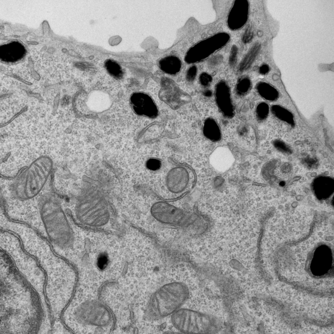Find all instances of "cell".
I'll return each instance as SVG.
<instances>
[{
  "label": "cell",
  "mask_w": 334,
  "mask_h": 334,
  "mask_svg": "<svg viewBox=\"0 0 334 334\" xmlns=\"http://www.w3.org/2000/svg\"><path fill=\"white\" fill-rule=\"evenodd\" d=\"M189 290L185 284L174 282L166 284L152 295L146 305L145 318L154 320L173 314L188 300Z\"/></svg>",
  "instance_id": "cell-1"
},
{
  "label": "cell",
  "mask_w": 334,
  "mask_h": 334,
  "mask_svg": "<svg viewBox=\"0 0 334 334\" xmlns=\"http://www.w3.org/2000/svg\"><path fill=\"white\" fill-rule=\"evenodd\" d=\"M202 315L189 309L177 310L172 315V324L176 329L185 333H194L201 332Z\"/></svg>",
  "instance_id": "cell-2"
},
{
  "label": "cell",
  "mask_w": 334,
  "mask_h": 334,
  "mask_svg": "<svg viewBox=\"0 0 334 334\" xmlns=\"http://www.w3.org/2000/svg\"><path fill=\"white\" fill-rule=\"evenodd\" d=\"M132 108L136 114L149 118H156L158 114V110L156 103L148 94L142 92L133 93L130 98Z\"/></svg>",
  "instance_id": "cell-3"
},
{
  "label": "cell",
  "mask_w": 334,
  "mask_h": 334,
  "mask_svg": "<svg viewBox=\"0 0 334 334\" xmlns=\"http://www.w3.org/2000/svg\"><path fill=\"white\" fill-rule=\"evenodd\" d=\"M181 59L174 56H170L162 58L159 62L160 69L169 75H174L179 72L182 67Z\"/></svg>",
  "instance_id": "cell-4"
},
{
  "label": "cell",
  "mask_w": 334,
  "mask_h": 334,
  "mask_svg": "<svg viewBox=\"0 0 334 334\" xmlns=\"http://www.w3.org/2000/svg\"><path fill=\"white\" fill-rule=\"evenodd\" d=\"M212 165L217 170H226L229 168L232 162V156L229 151L226 152H218L217 150L212 154Z\"/></svg>",
  "instance_id": "cell-5"
},
{
  "label": "cell",
  "mask_w": 334,
  "mask_h": 334,
  "mask_svg": "<svg viewBox=\"0 0 334 334\" xmlns=\"http://www.w3.org/2000/svg\"><path fill=\"white\" fill-rule=\"evenodd\" d=\"M272 111L273 114L280 119L291 125L294 124L293 115L287 110L280 106L274 105L272 107Z\"/></svg>",
  "instance_id": "cell-6"
},
{
  "label": "cell",
  "mask_w": 334,
  "mask_h": 334,
  "mask_svg": "<svg viewBox=\"0 0 334 334\" xmlns=\"http://www.w3.org/2000/svg\"><path fill=\"white\" fill-rule=\"evenodd\" d=\"M260 92L262 96L266 99L274 101L278 97V93L276 89L269 85L263 84L260 87Z\"/></svg>",
  "instance_id": "cell-7"
},
{
  "label": "cell",
  "mask_w": 334,
  "mask_h": 334,
  "mask_svg": "<svg viewBox=\"0 0 334 334\" xmlns=\"http://www.w3.org/2000/svg\"><path fill=\"white\" fill-rule=\"evenodd\" d=\"M258 49V45H255L252 47L241 63V70L247 68L252 64L257 54Z\"/></svg>",
  "instance_id": "cell-8"
},
{
  "label": "cell",
  "mask_w": 334,
  "mask_h": 334,
  "mask_svg": "<svg viewBox=\"0 0 334 334\" xmlns=\"http://www.w3.org/2000/svg\"><path fill=\"white\" fill-rule=\"evenodd\" d=\"M107 69L109 73L116 79H120L122 76V71L120 67L114 64L108 65Z\"/></svg>",
  "instance_id": "cell-9"
},
{
  "label": "cell",
  "mask_w": 334,
  "mask_h": 334,
  "mask_svg": "<svg viewBox=\"0 0 334 334\" xmlns=\"http://www.w3.org/2000/svg\"><path fill=\"white\" fill-rule=\"evenodd\" d=\"M197 68L194 65L191 67L188 70L186 74V79L189 82L193 81L195 78Z\"/></svg>",
  "instance_id": "cell-10"
},
{
  "label": "cell",
  "mask_w": 334,
  "mask_h": 334,
  "mask_svg": "<svg viewBox=\"0 0 334 334\" xmlns=\"http://www.w3.org/2000/svg\"><path fill=\"white\" fill-rule=\"evenodd\" d=\"M147 164L148 169L153 170H156L159 169L161 166L160 161L155 159H151L149 160Z\"/></svg>",
  "instance_id": "cell-11"
},
{
  "label": "cell",
  "mask_w": 334,
  "mask_h": 334,
  "mask_svg": "<svg viewBox=\"0 0 334 334\" xmlns=\"http://www.w3.org/2000/svg\"><path fill=\"white\" fill-rule=\"evenodd\" d=\"M238 49L236 46L232 47L231 50L230 55L229 58V62L231 65H234L236 61Z\"/></svg>",
  "instance_id": "cell-12"
},
{
  "label": "cell",
  "mask_w": 334,
  "mask_h": 334,
  "mask_svg": "<svg viewBox=\"0 0 334 334\" xmlns=\"http://www.w3.org/2000/svg\"><path fill=\"white\" fill-rule=\"evenodd\" d=\"M253 33L250 28L247 29L243 37V41L244 43H247L251 41L253 37Z\"/></svg>",
  "instance_id": "cell-13"
},
{
  "label": "cell",
  "mask_w": 334,
  "mask_h": 334,
  "mask_svg": "<svg viewBox=\"0 0 334 334\" xmlns=\"http://www.w3.org/2000/svg\"><path fill=\"white\" fill-rule=\"evenodd\" d=\"M108 261V258L105 254L101 255L98 259V265L101 268H104L106 266Z\"/></svg>",
  "instance_id": "cell-14"
},
{
  "label": "cell",
  "mask_w": 334,
  "mask_h": 334,
  "mask_svg": "<svg viewBox=\"0 0 334 334\" xmlns=\"http://www.w3.org/2000/svg\"><path fill=\"white\" fill-rule=\"evenodd\" d=\"M122 41V39L120 36H115L111 37L109 40V42L110 45L114 46L120 44Z\"/></svg>",
  "instance_id": "cell-15"
},
{
  "label": "cell",
  "mask_w": 334,
  "mask_h": 334,
  "mask_svg": "<svg viewBox=\"0 0 334 334\" xmlns=\"http://www.w3.org/2000/svg\"><path fill=\"white\" fill-rule=\"evenodd\" d=\"M261 106L260 109L261 115L262 117H265L268 114V111H269V107L265 104L262 105Z\"/></svg>",
  "instance_id": "cell-16"
},
{
  "label": "cell",
  "mask_w": 334,
  "mask_h": 334,
  "mask_svg": "<svg viewBox=\"0 0 334 334\" xmlns=\"http://www.w3.org/2000/svg\"><path fill=\"white\" fill-rule=\"evenodd\" d=\"M269 67L266 65H263L260 68L261 72L263 74L266 73L269 71Z\"/></svg>",
  "instance_id": "cell-17"
},
{
  "label": "cell",
  "mask_w": 334,
  "mask_h": 334,
  "mask_svg": "<svg viewBox=\"0 0 334 334\" xmlns=\"http://www.w3.org/2000/svg\"><path fill=\"white\" fill-rule=\"evenodd\" d=\"M301 178V177H298L294 178H293V179H292L291 180H290V181L288 183V186H289V185H290L291 183L293 182H294L295 181H296L299 180Z\"/></svg>",
  "instance_id": "cell-18"
},
{
  "label": "cell",
  "mask_w": 334,
  "mask_h": 334,
  "mask_svg": "<svg viewBox=\"0 0 334 334\" xmlns=\"http://www.w3.org/2000/svg\"><path fill=\"white\" fill-rule=\"evenodd\" d=\"M317 173H316V172H313L312 173H311V177H314L317 176Z\"/></svg>",
  "instance_id": "cell-19"
},
{
  "label": "cell",
  "mask_w": 334,
  "mask_h": 334,
  "mask_svg": "<svg viewBox=\"0 0 334 334\" xmlns=\"http://www.w3.org/2000/svg\"><path fill=\"white\" fill-rule=\"evenodd\" d=\"M311 172H309L307 173L306 174V176L307 177H309L310 176H311Z\"/></svg>",
  "instance_id": "cell-20"
},
{
  "label": "cell",
  "mask_w": 334,
  "mask_h": 334,
  "mask_svg": "<svg viewBox=\"0 0 334 334\" xmlns=\"http://www.w3.org/2000/svg\"><path fill=\"white\" fill-rule=\"evenodd\" d=\"M323 156H324V157L325 158H327V157H328V156H327V154H326V153H324V155H323Z\"/></svg>",
  "instance_id": "cell-21"
},
{
  "label": "cell",
  "mask_w": 334,
  "mask_h": 334,
  "mask_svg": "<svg viewBox=\"0 0 334 334\" xmlns=\"http://www.w3.org/2000/svg\"><path fill=\"white\" fill-rule=\"evenodd\" d=\"M325 175H328V174H329V173L328 172V171H326V172H325Z\"/></svg>",
  "instance_id": "cell-22"
},
{
  "label": "cell",
  "mask_w": 334,
  "mask_h": 334,
  "mask_svg": "<svg viewBox=\"0 0 334 334\" xmlns=\"http://www.w3.org/2000/svg\"><path fill=\"white\" fill-rule=\"evenodd\" d=\"M296 143L297 144H301V142H297V143Z\"/></svg>",
  "instance_id": "cell-23"
}]
</instances>
